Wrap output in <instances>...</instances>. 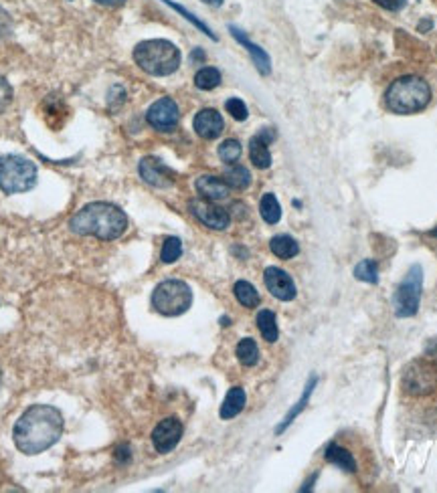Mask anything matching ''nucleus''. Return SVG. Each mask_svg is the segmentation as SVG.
Here are the masks:
<instances>
[{
	"instance_id": "1",
	"label": "nucleus",
	"mask_w": 437,
	"mask_h": 493,
	"mask_svg": "<svg viewBox=\"0 0 437 493\" xmlns=\"http://www.w3.org/2000/svg\"><path fill=\"white\" fill-rule=\"evenodd\" d=\"M65 419L59 409L49 405H33L14 425L12 439L24 455H39L55 445L63 434Z\"/></svg>"
},
{
	"instance_id": "2",
	"label": "nucleus",
	"mask_w": 437,
	"mask_h": 493,
	"mask_svg": "<svg viewBox=\"0 0 437 493\" xmlns=\"http://www.w3.org/2000/svg\"><path fill=\"white\" fill-rule=\"evenodd\" d=\"M69 227L73 233L84 235V237L114 241L128 229V217L120 206L111 205V203H91L73 215Z\"/></svg>"
},
{
	"instance_id": "3",
	"label": "nucleus",
	"mask_w": 437,
	"mask_h": 493,
	"mask_svg": "<svg viewBox=\"0 0 437 493\" xmlns=\"http://www.w3.org/2000/svg\"><path fill=\"white\" fill-rule=\"evenodd\" d=\"M431 85L419 75H403L388 85L385 91V108L397 116H413L431 103Z\"/></svg>"
},
{
	"instance_id": "4",
	"label": "nucleus",
	"mask_w": 437,
	"mask_h": 493,
	"mask_svg": "<svg viewBox=\"0 0 437 493\" xmlns=\"http://www.w3.org/2000/svg\"><path fill=\"white\" fill-rule=\"evenodd\" d=\"M181 49L166 39H150L142 41L134 49V61L136 65L154 77H166L172 75L181 67Z\"/></svg>"
},
{
	"instance_id": "5",
	"label": "nucleus",
	"mask_w": 437,
	"mask_h": 493,
	"mask_svg": "<svg viewBox=\"0 0 437 493\" xmlns=\"http://www.w3.org/2000/svg\"><path fill=\"white\" fill-rule=\"evenodd\" d=\"M36 184V166L24 156H0V190L19 194L31 190Z\"/></svg>"
},
{
	"instance_id": "6",
	"label": "nucleus",
	"mask_w": 437,
	"mask_h": 493,
	"mask_svg": "<svg viewBox=\"0 0 437 493\" xmlns=\"http://www.w3.org/2000/svg\"><path fill=\"white\" fill-rule=\"evenodd\" d=\"M193 305V291L181 279H166L158 283L152 293V308L162 315H182Z\"/></svg>"
},
{
	"instance_id": "7",
	"label": "nucleus",
	"mask_w": 437,
	"mask_h": 493,
	"mask_svg": "<svg viewBox=\"0 0 437 493\" xmlns=\"http://www.w3.org/2000/svg\"><path fill=\"white\" fill-rule=\"evenodd\" d=\"M423 293V267L415 263L409 267L407 275L403 277L399 288L393 295V310L397 317H413L419 312Z\"/></svg>"
},
{
	"instance_id": "8",
	"label": "nucleus",
	"mask_w": 437,
	"mask_h": 493,
	"mask_svg": "<svg viewBox=\"0 0 437 493\" xmlns=\"http://www.w3.org/2000/svg\"><path fill=\"white\" fill-rule=\"evenodd\" d=\"M403 386L413 397H425V395L433 392L437 388L436 360L427 358V360L411 362L403 374Z\"/></svg>"
},
{
	"instance_id": "9",
	"label": "nucleus",
	"mask_w": 437,
	"mask_h": 493,
	"mask_svg": "<svg viewBox=\"0 0 437 493\" xmlns=\"http://www.w3.org/2000/svg\"><path fill=\"white\" fill-rule=\"evenodd\" d=\"M146 121L158 132H172L181 121V109L172 97H160L146 111Z\"/></svg>"
},
{
	"instance_id": "10",
	"label": "nucleus",
	"mask_w": 437,
	"mask_h": 493,
	"mask_svg": "<svg viewBox=\"0 0 437 493\" xmlns=\"http://www.w3.org/2000/svg\"><path fill=\"white\" fill-rule=\"evenodd\" d=\"M191 213L199 218L205 227L215 230H225L231 225L229 213L225 208L217 206L213 200L206 198H194L191 200Z\"/></svg>"
},
{
	"instance_id": "11",
	"label": "nucleus",
	"mask_w": 437,
	"mask_h": 493,
	"mask_svg": "<svg viewBox=\"0 0 437 493\" xmlns=\"http://www.w3.org/2000/svg\"><path fill=\"white\" fill-rule=\"evenodd\" d=\"M138 172H140V178L146 184L154 186V188H170L174 184V181H176L174 172L164 162H160L158 158L152 156H146L140 160Z\"/></svg>"
},
{
	"instance_id": "12",
	"label": "nucleus",
	"mask_w": 437,
	"mask_h": 493,
	"mask_svg": "<svg viewBox=\"0 0 437 493\" xmlns=\"http://www.w3.org/2000/svg\"><path fill=\"white\" fill-rule=\"evenodd\" d=\"M182 439V422L176 417H169L156 425L152 431V443L158 453H170Z\"/></svg>"
},
{
	"instance_id": "13",
	"label": "nucleus",
	"mask_w": 437,
	"mask_h": 493,
	"mask_svg": "<svg viewBox=\"0 0 437 493\" xmlns=\"http://www.w3.org/2000/svg\"><path fill=\"white\" fill-rule=\"evenodd\" d=\"M263 281H266L267 291L273 298H278L279 301H291L298 293L293 279L279 267H267L266 273H263Z\"/></svg>"
},
{
	"instance_id": "14",
	"label": "nucleus",
	"mask_w": 437,
	"mask_h": 493,
	"mask_svg": "<svg viewBox=\"0 0 437 493\" xmlns=\"http://www.w3.org/2000/svg\"><path fill=\"white\" fill-rule=\"evenodd\" d=\"M276 140V132L273 128H263L261 132L253 136L249 140V158L253 162L255 168L267 170L271 166V152H269V144Z\"/></svg>"
},
{
	"instance_id": "15",
	"label": "nucleus",
	"mask_w": 437,
	"mask_h": 493,
	"mask_svg": "<svg viewBox=\"0 0 437 493\" xmlns=\"http://www.w3.org/2000/svg\"><path fill=\"white\" fill-rule=\"evenodd\" d=\"M193 128L196 136H201L203 140H215L225 130V121L217 109L205 108L194 116Z\"/></svg>"
},
{
	"instance_id": "16",
	"label": "nucleus",
	"mask_w": 437,
	"mask_h": 493,
	"mask_svg": "<svg viewBox=\"0 0 437 493\" xmlns=\"http://www.w3.org/2000/svg\"><path fill=\"white\" fill-rule=\"evenodd\" d=\"M229 33L231 36L241 45L249 55H251V59H253L255 63V69L261 73V75H269L271 73V59H269V55H267L263 49L259 47V45H255V43H251L249 41V36L243 33L239 26H235V24H229Z\"/></svg>"
},
{
	"instance_id": "17",
	"label": "nucleus",
	"mask_w": 437,
	"mask_h": 493,
	"mask_svg": "<svg viewBox=\"0 0 437 493\" xmlns=\"http://www.w3.org/2000/svg\"><path fill=\"white\" fill-rule=\"evenodd\" d=\"M194 188L196 193L201 194L206 200H213V203H218V200H225L229 196V184L218 178V176H213V174H203L199 176L196 182H194Z\"/></svg>"
},
{
	"instance_id": "18",
	"label": "nucleus",
	"mask_w": 437,
	"mask_h": 493,
	"mask_svg": "<svg viewBox=\"0 0 437 493\" xmlns=\"http://www.w3.org/2000/svg\"><path fill=\"white\" fill-rule=\"evenodd\" d=\"M324 459L328 463L336 465L340 469H344L346 473H356V461L352 457V453L348 449H344L338 443H328V447L324 449Z\"/></svg>"
},
{
	"instance_id": "19",
	"label": "nucleus",
	"mask_w": 437,
	"mask_h": 493,
	"mask_svg": "<svg viewBox=\"0 0 437 493\" xmlns=\"http://www.w3.org/2000/svg\"><path fill=\"white\" fill-rule=\"evenodd\" d=\"M245 400H247V397H245V390H243L241 386H233L229 392H227L225 400H223L221 410H218L221 419H223V421L235 419V417L245 409Z\"/></svg>"
},
{
	"instance_id": "20",
	"label": "nucleus",
	"mask_w": 437,
	"mask_h": 493,
	"mask_svg": "<svg viewBox=\"0 0 437 493\" xmlns=\"http://www.w3.org/2000/svg\"><path fill=\"white\" fill-rule=\"evenodd\" d=\"M269 249L279 259H293L300 253V245L290 235H278L269 241Z\"/></svg>"
},
{
	"instance_id": "21",
	"label": "nucleus",
	"mask_w": 437,
	"mask_h": 493,
	"mask_svg": "<svg viewBox=\"0 0 437 493\" xmlns=\"http://www.w3.org/2000/svg\"><path fill=\"white\" fill-rule=\"evenodd\" d=\"M223 181L229 184V188L245 190L251 184V172L241 164H229V168L225 170V174H223Z\"/></svg>"
},
{
	"instance_id": "22",
	"label": "nucleus",
	"mask_w": 437,
	"mask_h": 493,
	"mask_svg": "<svg viewBox=\"0 0 437 493\" xmlns=\"http://www.w3.org/2000/svg\"><path fill=\"white\" fill-rule=\"evenodd\" d=\"M257 327L261 332V336L266 342L273 344L278 342L279 330H278V320H276V313L269 312V310H261L257 313Z\"/></svg>"
},
{
	"instance_id": "23",
	"label": "nucleus",
	"mask_w": 437,
	"mask_h": 493,
	"mask_svg": "<svg viewBox=\"0 0 437 493\" xmlns=\"http://www.w3.org/2000/svg\"><path fill=\"white\" fill-rule=\"evenodd\" d=\"M316 385H318V376H312L310 380H308V385H306V390H303V395H302V398L296 402V407L286 415V419H283V422L279 425L278 427V433H283L288 427H290L291 422H293V419L302 412L303 409H306V405H308V400H310V397H312V392H314V388H316Z\"/></svg>"
},
{
	"instance_id": "24",
	"label": "nucleus",
	"mask_w": 437,
	"mask_h": 493,
	"mask_svg": "<svg viewBox=\"0 0 437 493\" xmlns=\"http://www.w3.org/2000/svg\"><path fill=\"white\" fill-rule=\"evenodd\" d=\"M259 215L266 220L267 225H278L281 220V205L276 198V194L267 193L261 196V203H259Z\"/></svg>"
},
{
	"instance_id": "25",
	"label": "nucleus",
	"mask_w": 437,
	"mask_h": 493,
	"mask_svg": "<svg viewBox=\"0 0 437 493\" xmlns=\"http://www.w3.org/2000/svg\"><path fill=\"white\" fill-rule=\"evenodd\" d=\"M194 85L201 89V91H211L221 85V71L217 67H203L199 69L196 75H194Z\"/></svg>"
},
{
	"instance_id": "26",
	"label": "nucleus",
	"mask_w": 437,
	"mask_h": 493,
	"mask_svg": "<svg viewBox=\"0 0 437 493\" xmlns=\"http://www.w3.org/2000/svg\"><path fill=\"white\" fill-rule=\"evenodd\" d=\"M162 2H164L166 6H170L172 11L179 12V14H181V16H182V19H184V21H189V23L193 24V26H196V29H199L201 33H205V35L209 36V39H213V41H217V35H215V33H213V31L209 29V24L203 23V21H201L199 16H194V14H193V12H191V11H186V9H184L182 4H179V2H172V0H162Z\"/></svg>"
},
{
	"instance_id": "27",
	"label": "nucleus",
	"mask_w": 437,
	"mask_h": 493,
	"mask_svg": "<svg viewBox=\"0 0 437 493\" xmlns=\"http://www.w3.org/2000/svg\"><path fill=\"white\" fill-rule=\"evenodd\" d=\"M233 291H235L237 301L241 305H245V308H257L259 305V293H257V289L249 281H237Z\"/></svg>"
},
{
	"instance_id": "28",
	"label": "nucleus",
	"mask_w": 437,
	"mask_h": 493,
	"mask_svg": "<svg viewBox=\"0 0 437 493\" xmlns=\"http://www.w3.org/2000/svg\"><path fill=\"white\" fill-rule=\"evenodd\" d=\"M237 358L243 366H255L259 362V348L251 337H243L237 344Z\"/></svg>"
},
{
	"instance_id": "29",
	"label": "nucleus",
	"mask_w": 437,
	"mask_h": 493,
	"mask_svg": "<svg viewBox=\"0 0 437 493\" xmlns=\"http://www.w3.org/2000/svg\"><path fill=\"white\" fill-rule=\"evenodd\" d=\"M354 277L364 283H378V267L375 259H364L354 267Z\"/></svg>"
},
{
	"instance_id": "30",
	"label": "nucleus",
	"mask_w": 437,
	"mask_h": 493,
	"mask_svg": "<svg viewBox=\"0 0 437 493\" xmlns=\"http://www.w3.org/2000/svg\"><path fill=\"white\" fill-rule=\"evenodd\" d=\"M182 255V241L179 237H169L162 243V251H160V259L162 263H174L176 259H181Z\"/></svg>"
},
{
	"instance_id": "31",
	"label": "nucleus",
	"mask_w": 437,
	"mask_h": 493,
	"mask_svg": "<svg viewBox=\"0 0 437 493\" xmlns=\"http://www.w3.org/2000/svg\"><path fill=\"white\" fill-rule=\"evenodd\" d=\"M243 148L237 140H225L223 144L218 146V158L225 162V164H235L239 158H241Z\"/></svg>"
},
{
	"instance_id": "32",
	"label": "nucleus",
	"mask_w": 437,
	"mask_h": 493,
	"mask_svg": "<svg viewBox=\"0 0 437 493\" xmlns=\"http://www.w3.org/2000/svg\"><path fill=\"white\" fill-rule=\"evenodd\" d=\"M225 109H227V113H231V118L237 121H245L247 120V116H249V109L245 106V101L239 99V97H231V99H227Z\"/></svg>"
},
{
	"instance_id": "33",
	"label": "nucleus",
	"mask_w": 437,
	"mask_h": 493,
	"mask_svg": "<svg viewBox=\"0 0 437 493\" xmlns=\"http://www.w3.org/2000/svg\"><path fill=\"white\" fill-rule=\"evenodd\" d=\"M12 101V87L11 83L0 75V113L4 111V109L9 108V103Z\"/></svg>"
},
{
	"instance_id": "34",
	"label": "nucleus",
	"mask_w": 437,
	"mask_h": 493,
	"mask_svg": "<svg viewBox=\"0 0 437 493\" xmlns=\"http://www.w3.org/2000/svg\"><path fill=\"white\" fill-rule=\"evenodd\" d=\"M376 6H381L383 11H388V12H401L405 6H407V2L409 0H373Z\"/></svg>"
},
{
	"instance_id": "35",
	"label": "nucleus",
	"mask_w": 437,
	"mask_h": 493,
	"mask_svg": "<svg viewBox=\"0 0 437 493\" xmlns=\"http://www.w3.org/2000/svg\"><path fill=\"white\" fill-rule=\"evenodd\" d=\"M11 26H12V21H11V16H9V12L0 6V39H4V36L11 33Z\"/></svg>"
},
{
	"instance_id": "36",
	"label": "nucleus",
	"mask_w": 437,
	"mask_h": 493,
	"mask_svg": "<svg viewBox=\"0 0 437 493\" xmlns=\"http://www.w3.org/2000/svg\"><path fill=\"white\" fill-rule=\"evenodd\" d=\"M433 29V21L429 19V16H425L423 21H419V24H417V31L419 33H429Z\"/></svg>"
},
{
	"instance_id": "37",
	"label": "nucleus",
	"mask_w": 437,
	"mask_h": 493,
	"mask_svg": "<svg viewBox=\"0 0 437 493\" xmlns=\"http://www.w3.org/2000/svg\"><path fill=\"white\" fill-rule=\"evenodd\" d=\"M94 2L101 4V6H111V9H116V6L126 4V0H94Z\"/></svg>"
},
{
	"instance_id": "38",
	"label": "nucleus",
	"mask_w": 437,
	"mask_h": 493,
	"mask_svg": "<svg viewBox=\"0 0 437 493\" xmlns=\"http://www.w3.org/2000/svg\"><path fill=\"white\" fill-rule=\"evenodd\" d=\"M191 61L193 63H203L205 61V51L203 49H194L193 53H191Z\"/></svg>"
},
{
	"instance_id": "39",
	"label": "nucleus",
	"mask_w": 437,
	"mask_h": 493,
	"mask_svg": "<svg viewBox=\"0 0 437 493\" xmlns=\"http://www.w3.org/2000/svg\"><path fill=\"white\" fill-rule=\"evenodd\" d=\"M205 4H209V6H215V9H218V6H223V2L225 0H203Z\"/></svg>"
},
{
	"instance_id": "40",
	"label": "nucleus",
	"mask_w": 437,
	"mask_h": 493,
	"mask_svg": "<svg viewBox=\"0 0 437 493\" xmlns=\"http://www.w3.org/2000/svg\"><path fill=\"white\" fill-rule=\"evenodd\" d=\"M429 237H437V227L433 230H429Z\"/></svg>"
},
{
	"instance_id": "41",
	"label": "nucleus",
	"mask_w": 437,
	"mask_h": 493,
	"mask_svg": "<svg viewBox=\"0 0 437 493\" xmlns=\"http://www.w3.org/2000/svg\"><path fill=\"white\" fill-rule=\"evenodd\" d=\"M0 386H2V372H0Z\"/></svg>"
}]
</instances>
